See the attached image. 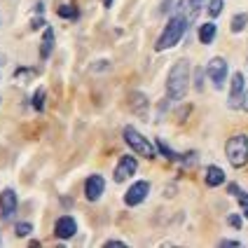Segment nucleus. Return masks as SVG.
<instances>
[{
	"mask_svg": "<svg viewBox=\"0 0 248 248\" xmlns=\"http://www.w3.org/2000/svg\"><path fill=\"white\" fill-rule=\"evenodd\" d=\"M190 89V63L185 59H180L173 63V68L169 70V80H166V96L169 101H180Z\"/></svg>",
	"mask_w": 248,
	"mask_h": 248,
	"instance_id": "1",
	"label": "nucleus"
},
{
	"mask_svg": "<svg viewBox=\"0 0 248 248\" xmlns=\"http://www.w3.org/2000/svg\"><path fill=\"white\" fill-rule=\"evenodd\" d=\"M185 28H187V16L183 12H176L171 19H169V24L164 26L162 31V35H159V40L155 45V49L157 52H164L169 47H173V45H178L180 38L185 35Z\"/></svg>",
	"mask_w": 248,
	"mask_h": 248,
	"instance_id": "2",
	"label": "nucleus"
},
{
	"mask_svg": "<svg viewBox=\"0 0 248 248\" xmlns=\"http://www.w3.org/2000/svg\"><path fill=\"white\" fill-rule=\"evenodd\" d=\"M225 155L230 159V164L241 169L248 164V136L246 134H236L225 143Z\"/></svg>",
	"mask_w": 248,
	"mask_h": 248,
	"instance_id": "3",
	"label": "nucleus"
},
{
	"mask_svg": "<svg viewBox=\"0 0 248 248\" xmlns=\"http://www.w3.org/2000/svg\"><path fill=\"white\" fill-rule=\"evenodd\" d=\"M122 136H124V143L131 148V150L136 152V155H140V157H148V159H155V145H152L148 138L143 136L140 131H136L134 126H124V131H122Z\"/></svg>",
	"mask_w": 248,
	"mask_h": 248,
	"instance_id": "4",
	"label": "nucleus"
},
{
	"mask_svg": "<svg viewBox=\"0 0 248 248\" xmlns=\"http://www.w3.org/2000/svg\"><path fill=\"white\" fill-rule=\"evenodd\" d=\"M206 73H208V80L213 82L216 89H222L225 87V80H227V61L222 56H213L208 61L206 66Z\"/></svg>",
	"mask_w": 248,
	"mask_h": 248,
	"instance_id": "5",
	"label": "nucleus"
},
{
	"mask_svg": "<svg viewBox=\"0 0 248 248\" xmlns=\"http://www.w3.org/2000/svg\"><path fill=\"white\" fill-rule=\"evenodd\" d=\"M246 101V82H244V75L241 73H234L232 75V82H230V108H241Z\"/></svg>",
	"mask_w": 248,
	"mask_h": 248,
	"instance_id": "6",
	"label": "nucleus"
},
{
	"mask_svg": "<svg viewBox=\"0 0 248 248\" xmlns=\"http://www.w3.org/2000/svg\"><path fill=\"white\" fill-rule=\"evenodd\" d=\"M150 194V183L148 180H136L126 194H124V204L126 206H138V204H143L145 202V197Z\"/></svg>",
	"mask_w": 248,
	"mask_h": 248,
	"instance_id": "7",
	"label": "nucleus"
},
{
	"mask_svg": "<svg viewBox=\"0 0 248 248\" xmlns=\"http://www.w3.org/2000/svg\"><path fill=\"white\" fill-rule=\"evenodd\" d=\"M136 169H138L136 157H131V155H124L122 159L117 162V166H115V173H112V178H115V183H124L126 178H131V176L136 173Z\"/></svg>",
	"mask_w": 248,
	"mask_h": 248,
	"instance_id": "8",
	"label": "nucleus"
},
{
	"mask_svg": "<svg viewBox=\"0 0 248 248\" xmlns=\"http://www.w3.org/2000/svg\"><path fill=\"white\" fill-rule=\"evenodd\" d=\"M16 211V192L12 187H5L0 192V218L2 220H10Z\"/></svg>",
	"mask_w": 248,
	"mask_h": 248,
	"instance_id": "9",
	"label": "nucleus"
},
{
	"mask_svg": "<svg viewBox=\"0 0 248 248\" xmlns=\"http://www.w3.org/2000/svg\"><path fill=\"white\" fill-rule=\"evenodd\" d=\"M103 190H106V178L98 176V173L89 176L87 183H84V197H87L89 202H98L101 194H103Z\"/></svg>",
	"mask_w": 248,
	"mask_h": 248,
	"instance_id": "10",
	"label": "nucleus"
},
{
	"mask_svg": "<svg viewBox=\"0 0 248 248\" xmlns=\"http://www.w3.org/2000/svg\"><path fill=\"white\" fill-rule=\"evenodd\" d=\"M75 232H78V222H75V218L61 216V218L56 220L54 234L59 236V239H70V236H75Z\"/></svg>",
	"mask_w": 248,
	"mask_h": 248,
	"instance_id": "11",
	"label": "nucleus"
},
{
	"mask_svg": "<svg viewBox=\"0 0 248 248\" xmlns=\"http://www.w3.org/2000/svg\"><path fill=\"white\" fill-rule=\"evenodd\" d=\"M52 49H54V31H52V26H47L45 33H42V42H40V59L42 61L49 59Z\"/></svg>",
	"mask_w": 248,
	"mask_h": 248,
	"instance_id": "12",
	"label": "nucleus"
},
{
	"mask_svg": "<svg viewBox=\"0 0 248 248\" xmlns=\"http://www.w3.org/2000/svg\"><path fill=\"white\" fill-rule=\"evenodd\" d=\"M222 183H225V171H222L220 166H208L206 169V185L218 187Z\"/></svg>",
	"mask_w": 248,
	"mask_h": 248,
	"instance_id": "13",
	"label": "nucleus"
},
{
	"mask_svg": "<svg viewBox=\"0 0 248 248\" xmlns=\"http://www.w3.org/2000/svg\"><path fill=\"white\" fill-rule=\"evenodd\" d=\"M216 33H218V26L213 21H208L204 26H199V40L204 42V45H211V42L216 40Z\"/></svg>",
	"mask_w": 248,
	"mask_h": 248,
	"instance_id": "14",
	"label": "nucleus"
},
{
	"mask_svg": "<svg viewBox=\"0 0 248 248\" xmlns=\"http://www.w3.org/2000/svg\"><path fill=\"white\" fill-rule=\"evenodd\" d=\"M230 192L236 197V202H239V206H241V211H244V216L248 218V192H244L236 183H230Z\"/></svg>",
	"mask_w": 248,
	"mask_h": 248,
	"instance_id": "15",
	"label": "nucleus"
},
{
	"mask_svg": "<svg viewBox=\"0 0 248 248\" xmlns=\"http://www.w3.org/2000/svg\"><path fill=\"white\" fill-rule=\"evenodd\" d=\"M155 145L159 148V152L164 155L166 159H171V162H180V159H183V155H178V152H176V150H171V148L166 145V143H164V140H162V138H157V140H155Z\"/></svg>",
	"mask_w": 248,
	"mask_h": 248,
	"instance_id": "16",
	"label": "nucleus"
},
{
	"mask_svg": "<svg viewBox=\"0 0 248 248\" xmlns=\"http://www.w3.org/2000/svg\"><path fill=\"white\" fill-rule=\"evenodd\" d=\"M56 14H59L61 19H78L80 10H78V5H73V2H66V5H61V7L56 10Z\"/></svg>",
	"mask_w": 248,
	"mask_h": 248,
	"instance_id": "17",
	"label": "nucleus"
},
{
	"mask_svg": "<svg viewBox=\"0 0 248 248\" xmlns=\"http://www.w3.org/2000/svg\"><path fill=\"white\" fill-rule=\"evenodd\" d=\"M222 7H225V2H222V0H206V14L211 16V19L220 16Z\"/></svg>",
	"mask_w": 248,
	"mask_h": 248,
	"instance_id": "18",
	"label": "nucleus"
},
{
	"mask_svg": "<svg viewBox=\"0 0 248 248\" xmlns=\"http://www.w3.org/2000/svg\"><path fill=\"white\" fill-rule=\"evenodd\" d=\"M206 0H187V24L197 19V14H199V7L204 5Z\"/></svg>",
	"mask_w": 248,
	"mask_h": 248,
	"instance_id": "19",
	"label": "nucleus"
},
{
	"mask_svg": "<svg viewBox=\"0 0 248 248\" xmlns=\"http://www.w3.org/2000/svg\"><path fill=\"white\" fill-rule=\"evenodd\" d=\"M246 26H248V14L246 12L236 14L234 19H232V33H241Z\"/></svg>",
	"mask_w": 248,
	"mask_h": 248,
	"instance_id": "20",
	"label": "nucleus"
},
{
	"mask_svg": "<svg viewBox=\"0 0 248 248\" xmlns=\"http://www.w3.org/2000/svg\"><path fill=\"white\" fill-rule=\"evenodd\" d=\"M45 96H47V92H45L42 87H38L35 94H33V108H35V110H42V108H45Z\"/></svg>",
	"mask_w": 248,
	"mask_h": 248,
	"instance_id": "21",
	"label": "nucleus"
},
{
	"mask_svg": "<svg viewBox=\"0 0 248 248\" xmlns=\"http://www.w3.org/2000/svg\"><path fill=\"white\" fill-rule=\"evenodd\" d=\"M14 232H16V236H28L33 232V225H31V222H19V225L14 227Z\"/></svg>",
	"mask_w": 248,
	"mask_h": 248,
	"instance_id": "22",
	"label": "nucleus"
},
{
	"mask_svg": "<svg viewBox=\"0 0 248 248\" xmlns=\"http://www.w3.org/2000/svg\"><path fill=\"white\" fill-rule=\"evenodd\" d=\"M42 26H47V24H45V19H42L40 14H38L35 19H31V28H33V31H38V28H42Z\"/></svg>",
	"mask_w": 248,
	"mask_h": 248,
	"instance_id": "23",
	"label": "nucleus"
},
{
	"mask_svg": "<svg viewBox=\"0 0 248 248\" xmlns=\"http://www.w3.org/2000/svg\"><path fill=\"white\" fill-rule=\"evenodd\" d=\"M227 220H230V225H232V227H236V230L241 227V218H239L236 213H230V218H227Z\"/></svg>",
	"mask_w": 248,
	"mask_h": 248,
	"instance_id": "24",
	"label": "nucleus"
},
{
	"mask_svg": "<svg viewBox=\"0 0 248 248\" xmlns=\"http://www.w3.org/2000/svg\"><path fill=\"white\" fill-rule=\"evenodd\" d=\"M220 246H241V244H239V241H234V239H222Z\"/></svg>",
	"mask_w": 248,
	"mask_h": 248,
	"instance_id": "25",
	"label": "nucleus"
},
{
	"mask_svg": "<svg viewBox=\"0 0 248 248\" xmlns=\"http://www.w3.org/2000/svg\"><path fill=\"white\" fill-rule=\"evenodd\" d=\"M171 2H173V0H164V2H162V10H159V12H162V14L169 12V10H171Z\"/></svg>",
	"mask_w": 248,
	"mask_h": 248,
	"instance_id": "26",
	"label": "nucleus"
},
{
	"mask_svg": "<svg viewBox=\"0 0 248 248\" xmlns=\"http://www.w3.org/2000/svg\"><path fill=\"white\" fill-rule=\"evenodd\" d=\"M106 246H124V241H117V239H112V241H106Z\"/></svg>",
	"mask_w": 248,
	"mask_h": 248,
	"instance_id": "27",
	"label": "nucleus"
},
{
	"mask_svg": "<svg viewBox=\"0 0 248 248\" xmlns=\"http://www.w3.org/2000/svg\"><path fill=\"white\" fill-rule=\"evenodd\" d=\"M103 7H112V0H103Z\"/></svg>",
	"mask_w": 248,
	"mask_h": 248,
	"instance_id": "28",
	"label": "nucleus"
}]
</instances>
